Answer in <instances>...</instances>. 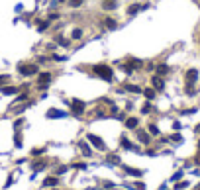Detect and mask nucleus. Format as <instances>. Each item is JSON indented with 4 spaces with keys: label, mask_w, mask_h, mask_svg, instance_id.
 <instances>
[{
    "label": "nucleus",
    "mask_w": 200,
    "mask_h": 190,
    "mask_svg": "<svg viewBox=\"0 0 200 190\" xmlns=\"http://www.w3.org/2000/svg\"><path fill=\"white\" fill-rule=\"evenodd\" d=\"M92 73L96 77H100L102 81H112V69L108 67V65H94V69H92Z\"/></svg>",
    "instance_id": "1"
},
{
    "label": "nucleus",
    "mask_w": 200,
    "mask_h": 190,
    "mask_svg": "<svg viewBox=\"0 0 200 190\" xmlns=\"http://www.w3.org/2000/svg\"><path fill=\"white\" fill-rule=\"evenodd\" d=\"M18 71H20V75H24V77H31V75H35L37 73V65H34V63H22V65H18Z\"/></svg>",
    "instance_id": "2"
},
{
    "label": "nucleus",
    "mask_w": 200,
    "mask_h": 190,
    "mask_svg": "<svg viewBox=\"0 0 200 190\" xmlns=\"http://www.w3.org/2000/svg\"><path fill=\"white\" fill-rule=\"evenodd\" d=\"M88 141H90V143H92V145L96 147V149H100V151H104V149H106L104 141H102L98 135H94V133H88Z\"/></svg>",
    "instance_id": "3"
},
{
    "label": "nucleus",
    "mask_w": 200,
    "mask_h": 190,
    "mask_svg": "<svg viewBox=\"0 0 200 190\" xmlns=\"http://www.w3.org/2000/svg\"><path fill=\"white\" fill-rule=\"evenodd\" d=\"M71 108H73V114H77V116L84 114V102H80V100H73Z\"/></svg>",
    "instance_id": "4"
},
{
    "label": "nucleus",
    "mask_w": 200,
    "mask_h": 190,
    "mask_svg": "<svg viewBox=\"0 0 200 190\" xmlns=\"http://www.w3.org/2000/svg\"><path fill=\"white\" fill-rule=\"evenodd\" d=\"M102 8H104V10H116L118 2H116V0H104V2H102Z\"/></svg>",
    "instance_id": "5"
},
{
    "label": "nucleus",
    "mask_w": 200,
    "mask_h": 190,
    "mask_svg": "<svg viewBox=\"0 0 200 190\" xmlns=\"http://www.w3.org/2000/svg\"><path fill=\"white\" fill-rule=\"evenodd\" d=\"M124 171H126L128 175H132V176H141V172H143V171H139V168H133V167H126V165H124Z\"/></svg>",
    "instance_id": "6"
},
{
    "label": "nucleus",
    "mask_w": 200,
    "mask_h": 190,
    "mask_svg": "<svg viewBox=\"0 0 200 190\" xmlns=\"http://www.w3.org/2000/svg\"><path fill=\"white\" fill-rule=\"evenodd\" d=\"M79 147H80V151L84 153V157H90V147L86 145V141H79Z\"/></svg>",
    "instance_id": "7"
},
{
    "label": "nucleus",
    "mask_w": 200,
    "mask_h": 190,
    "mask_svg": "<svg viewBox=\"0 0 200 190\" xmlns=\"http://www.w3.org/2000/svg\"><path fill=\"white\" fill-rule=\"evenodd\" d=\"M45 165H47V159H41V161H35L34 165H31V168H34V171H41Z\"/></svg>",
    "instance_id": "8"
},
{
    "label": "nucleus",
    "mask_w": 200,
    "mask_h": 190,
    "mask_svg": "<svg viewBox=\"0 0 200 190\" xmlns=\"http://www.w3.org/2000/svg\"><path fill=\"white\" fill-rule=\"evenodd\" d=\"M141 8H145V6H141V4H132V6L128 8V14H129V16H133L136 12H139Z\"/></svg>",
    "instance_id": "9"
},
{
    "label": "nucleus",
    "mask_w": 200,
    "mask_h": 190,
    "mask_svg": "<svg viewBox=\"0 0 200 190\" xmlns=\"http://www.w3.org/2000/svg\"><path fill=\"white\" fill-rule=\"evenodd\" d=\"M137 122H139L137 118H128V120H126V128H129V129L137 128Z\"/></svg>",
    "instance_id": "10"
},
{
    "label": "nucleus",
    "mask_w": 200,
    "mask_h": 190,
    "mask_svg": "<svg viewBox=\"0 0 200 190\" xmlns=\"http://www.w3.org/2000/svg\"><path fill=\"white\" fill-rule=\"evenodd\" d=\"M104 26H106V28H110V30H114V28H118V22H116L114 18H106L104 20Z\"/></svg>",
    "instance_id": "11"
},
{
    "label": "nucleus",
    "mask_w": 200,
    "mask_h": 190,
    "mask_svg": "<svg viewBox=\"0 0 200 190\" xmlns=\"http://www.w3.org/2000/svg\"><path fill=\"white\" fill-rule=\"evenodd\" d=\"M49 81H51V73H41L39 75V82L41 84H49Z\"/></svg>",
    "instance_id": "12"
},
{
    "label": "nucleus",
    "mask_w": 200,
    "mask_h": 190,
    "mask_svg": "<svg viewBox=\"0 0 200 190\" xmlns=\"http://www.w3.org/2000/svg\"><path fill=\"white\" fill-rule=\"evenodd\" d=\"M67 2H69V6H71V8H80L84 0H67Z\"/></svg>",
    "instance_id": "13"
},
{
    "label": "nucleus",
    "mask_w": 200,
    "mask_h": 190,
    "mask_svg": "<svg viewBox=\"0 0 200 190\" xmlns=\"http://www.w3.org/2000/svg\"><path fill=\"white\" fill-rule=\"evenodd\" d=\"M122 147H124V149H136V147L132 145V141L126 139V137H122Z\"/></svg>",
    "instance_id": "14"
},
{
    "label": "nucleus",
    "mask_w": 200,
    "mask_h": 190,
    "mask_svg": "<svg viewBox=\"0 0 200 190\" xmlns=\"http://www.w3.org/2000/svg\"><path fill=\"white\" fill-rule=\"evenodd\" d=\"M16 92H18V88H16V86H4L2 88V94H16Z\"/></svg>",
    "instance_id": "15"
},
{
    "label": "nucleus",
    "mask_w": 200,
    "mask_h": 190,
    "mask_svg": "<svg viewBox=\"0 0 200 190\" xmlns=\"http://www.w3.org/2000/svg\"><path fill=\"white\" fill-rule=\"evenodd\" d=\"M59 180H57V178H45V180H43V186H55V184H57Z\"/></svg>",
    "instance_id": "16"
},
{
    "label": "nucleus",
    "mask_w": 200,
    "mask_h": 190,
    "mask_svg": "<svg viewBox=\"0 0 200 190\" xmlns=\"http://www.w3.org/2000/svg\"><path fill=\"white\" fill-rule=\"evenodd\" d=\"M71 38H73V39H80V38H83V30H80V28H75Z\"/></svg>",
    "instance_id": "17"
},
{
    "label": "nucleus",
    "mask_w": 200,
    "mask_h": 190,
    "mask_svg": "<svg viewBox=\"0 0 200 190\" xmlns=\"http://www.w3.org/2000/svg\"><path fill=\"white\" fill-rule=\"evenodd\" d=\"M153 86L157 88V90H161V88H163V81H161L159 77H153Z\"/></svg>",
    "instance_id": "18"
},
{
    "label": "nucleus",
    "mask_w": 200,
    "mask_h": 190,
    "mask_svg": "<svg viewBox=\"0 0 200 190\" xmlns=\"http://www.w3.org/2000/svg\"><path fill=\"white\" fill-rule=\"evenodd\" d=\"M124 88H126L128 92H141V88H139V86H133V84H126Z\"/></svg>",
    "instance_id": "19"
},
{
    "label": "nucleus",
    "mask_w": 200,
    "mask_h": 190,
    "mask_svg": "<svg viewBox=\"0 0 200 190\" xmlns=\"http://www.w3.org/2000/svg\"><path fill=\"white\" fill-rule=\"evenodd\" d=\"M61 112H59V110H49V112H47V118H61Z\"/></svg>",
    "instance_id": "20"
},
{
    "label": "nucleus",
    "mask_w": 200,
    "mask_h": 190,
    "mask_svg": "<svg viewBox=\"0 0 200 190\" xmlns=\"http://www.w3.org/2000/svg\"><path fill=\"white\" fill-rule=\"evenodd\" d=\"M108 163H114V165H120V157H118V155H108Z\"/></svg>",
    "instance_id": "21"
},
{
    "label": "nucleus",
    "mask_w": 200,
    "mask_h": 190,
    "mask_svg": "<svg viewBox=\"0 0 200 190\" xmlns=\"http://www.w3.org/2000/svg\"><path fill=\"white\" fill-rule=\"evenodd\" d=\"M55 41H57L59 45H63V47H67V45H69V41L65 39V38H61V35H57V38H55Z\"/></svg>",
    "instance_id": "22"
},
{
    "label": "nucleus",
    "mask_w": 200,
    "mask_h": 190,
    "mask_svg": "<svg viewBox=\"0 0 200 190\" xmlns=\"http://www.w3.org/2000/svg\"><path fill=\"white\" fill-rule=\"evenodd\" d=\"M61 18V16H59L57 12H51V14H47V20H49V22H55V20H59Z\"/></svg>",
    "instance_id": "23"
},
{
    "label": "nucleus",
    "mask_w": 200,
    "mask_h": 190,
    "mask_svg": "<svg viewBox=\"0 0 200 190\" xmlns=\"http://www.w3.org/2000/svg\"><path fill=\"white\" fill-rule=\"evenodd\" d=\"M137 137H139V141H143V143H147V141H149L147 133H143V131H139V133H137Z\"/></svg>",
    "instance_id": "24"
},
{
    "label": "nucleus",
    "mask_w": 200,
    "mask_h": 190,
    "mask_svg": "<svg viewBox=\"0 0 200 190\" xmlns=\"http://www.w3.org/2000/svg\"><path fill=\"white\" fill-rule=\"evenodd\" d=\"M167 71H169V67H167V65H159V67H157V73H159V75H165Z\"/></svg>",
    "instance_id": "25"
},
{
    "label": "nucleus",
    "mask_w": 200,
    "mask_h": 190,
    "mask_svg": "<svg viewBox=\"0 0 200 190\" xmlns=\"http://www.w3.org/2000/svg\"><path fill=\"white\" fill-rule=\"evenodd\" d=\"M145 96H147L149 100H153V98H155V92H153V90H149V88H147V90H145Z\"/></svg>",
    "instance_id": "26"
},
{
    "label": "nucleus",
    "mask_w": 200,
    "mask_h": 190,
    "mask_svg": "<svg viewBox=\"0 0 200 190\" xmlns=\"http://www.w3.org/2000/svg\"><path fill=\"white\" fill-rule=\"evenodd\" d=\"M149 131H151V133H159V129L155 128V125H149Z\"/></svg>",
    "instance_id": "27"
},
{
    "label": "nucleus",
    "mask_w": 200,
    "mask_h": 190,
    "mask_svg": "<svg viewBox=\"0 0 200 190\" xmlns=\"http://www.w3.org/2000/svg\"><path fill=\"white\" fill-rule=\"evenodd\" d=\"M8 81V77L6 75H2V77H0V84H2V82H6Z\"/></svg>",
    "instance_id": "28"
},
{
    "label": "nucleus",
    "mask_w": 200,
    "mask_h": 190,
    "mask_svg": "<svg viewBox=\"0 0 200 190\" xmlns=\"http://www.w3.org/2000/svg\"><path fill=\"white\" fill-rule=\"evenodd\" d=\"M63 2H67V0H53V4H63Z\"/></svg>",
    "instance_id": "29"
}]
</instances>
